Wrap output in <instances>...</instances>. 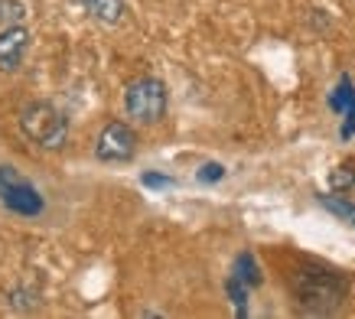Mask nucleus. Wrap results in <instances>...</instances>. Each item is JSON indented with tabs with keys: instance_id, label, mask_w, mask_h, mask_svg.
Here are the masks:
<instances>
[{
	"instance_id": "f257e3e1",
	"label": "nucleus",
	"mask_w": 355,
	"mask_h": 319,
	"mask_svg": "<svg viewBox=\"0 0 355 319\" xmlns=\"http://www.w3.org/2000/svg\"><path fill=\"white\" fill-rule=\"evenodd\" d=\"M291 293L297 300L300 313L310 316H333L349 297V280L333 267H323L316 261H303L291 274Z\"/></svg>"
},
{
	"instance_id": "f03ea898",
	"label": "nucleus",
	"mask_w": 355,
	"mask_h": 319,
	"mask_svg": "<svg viewBox=\"0 0 355 319\" xmlns=\"http://www.w3.org/2000/svg\"><path fill=\"white\" fill-rule=\"evenodd\" d=\"M20 130H23V137L33 140L36 147L59 150L69 140V117L53 101H30L20 111Z\"/></svg>"
},
{
	"instance_id": "7ed1b4c3",
	"label": "nucleus",
	"mask_w": 355,
	"mask_h": 319,
	"mask_svg": "<svg viewBox=\"0 0 355 319\" xmlns=\"http://www.w3.org/2000/svg\"><path fill=\"white\" fill-rule=\"evenodd\" d=\"M166 105H170L166 85H163L160 78H153V75L134 78L124 88V111L137 124H160L163 117H166Z\"/></svg>"
},
{
	"instance_id": "20e7f679",
	"label": "nucleus",
	"mask_w": 355,
	"mask_h": 319,
	"mask_svg": "<svg viewBox=\"0 0 355 319\" xmlns=\"http://www.w3.org/2000/svg\"><path fill=\"white\" fill-rule=\"evenodd\" d=\"M0 202L3 209H10L13 215H23V218H36L46 212L43 192L10 163H0Z\"/></svg>"
},
{
	"instance_id": "39448f33",
	"label": "nucleus",
	"mask_w": 355,
	"mask_h": 319,
	"mask_svg": "<svg viewBox=\"0 0 355 319\" xmlns=\"http://www.w3.org/2000/svg\"><path fill=\"white\" fill-rule=\"evenodd\" d=\"M137 153V134L124 121H108L95 140V157L101 163H128Z\"/></svg>"
},
{
	"instance_id": "423d86ee",
	"label": "nucleus",
	"mask_w": 355,
	"mask_h": 319,
	"mask_svg": "<svg viewBox=\"0 0 355 319\" xmlns=\"http://www.w3.org/2000/svg\"><path fill=\"white\" fill-rule=\"evenodd\" d=\"M30 40H33V33L23 23H13V26L0 30V72L13 75L20 69L26 53H30Z\"/></svg>"
},
{
	"instance_id": "0eeeda50",
	"label": "nucleus",
	"mask_w": 355,
	"mask_h": 319,
	"mask_svg": "<svg viewBox=\"0 0 355 319\" xmlns=\"http://www.w3.org/2000/svg\"><path fill=\"white\" fill-rule=\"evenodd\" d=\"M72 3L101 26H118L124 20V0H72Z\"/></svg>"
},
{
	"instance_id": "6e6552de",
	"label": "nucleus",
	"mask_w": 355,
	"mask_h": 319,
	"mask_svg": "<svg viewBox=\"0 0 355 319\" xmlns=\"http://www.w3.org/2000/svg\"><path fill=\"white\" fill-rule=\"evenodd\" d=\"M235 277H238V280H245L248 287H258V284H261V270H258V264H254V257H251V255L238 257Z\"/></svg>"
},
{
	"instance_id": "1a4fd4ad",
	"label": "nucleus",
	"mask_w": 355,
	"mask_h": 319,
	"mask_svg": "<svg viewBox=\"0 0 355 319\" xmlns=\"http://www.w3.org/2000/svg\"><path fill=\"white\" fill-rule=\"evenodd\" d=\"M23 17H26L23 0H0V30L13 26V23H23Z\"/></svg>"
},
{
	"instance_id": "9d476101",
	"label": "nucleus",
	"mask_w": 355,
	"mask_h": 319,
	"mask_svg": "<svg viewBox=\"0 0 355 319\" xmlns=\"http://www.w3.org/2000/svg\"><path fill=\"white\" fill-rule=\"evenodd\" d=\"M320 202H323L333 215H339V218H345L349 225H355V202L339 199V196H320Z\"/></svg>"
},
{
	"instance_id": "9b49d317",
	"label": "nucleus",
	"mask_w": 355,
	"mask_h": 319,
	"mask_svg": "<svg viewBox=\"0 0 355 319\" xmlns=\"http://www.w3.org/2000/svg\"><path fill=\"white\" fill-rule=\"evenodd\" d=\"M10 307L17 309V313H30V309H36L40 303H36V293L26 287H13L10 290Z\"/></svg>"
},
{
	"instance_id": "f8f14e48",
	"label": "nucleus",
	"mask_w": 355,
	"mask_h": 319,
	"mask_svg": "<svg viewBox=\"0 0 355 319\" xmlns=\"http://www.w3.org/2000/svg\"><path fill=\"white\" fill-rule=\"evenodd\" d=\"M329 182H333V189H355V163H343V166H336V173L329 176Z\"/></svg>"
},
{
	"instance_id": "ddd939ff",
	"label": "nucleus",
	"mask_w": 355,
	"mask_h": 319,
	"mask_svg": "<svg viewBox=\"0 0 355 319\" xmlns=\"http://www.w3.org/2000/svg\"><path fill=\"white\" fill-rule=\"evenodd\" d=\"M222 176H225V166H222V163H205L202 173H199L202 182H216V180H222Z\"/></svg>"
},
{
	"instance_id": "4468645a",
	"label": "nucleus",
	"mask_w": 355,
	"mask_h": 319,
	"mask_svg": "<svg viewBox=\"0 0 355 319\" xmlns=\"http://www.w3.org/2000/svg\"><path fill=\"white\" fill-rule=\"evenodd\" d=\"M144 182H147V186H173L170 176H153V173H147V176H144Z\"/></svg>"
}]
</instances>
